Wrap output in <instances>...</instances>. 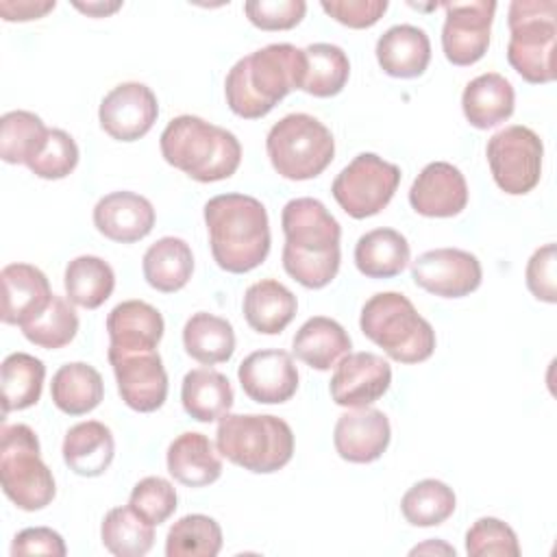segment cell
Returning a JSON list of instances; mask_svg holds the SVG:
<instances>
[{
	"mask_svg": "<svg viewBox=\"0 0 557 557\" xmlns=\"http://www.w3.org/2000/svg\"><path fill=\"white\" fill-rule=\"evenodd\" d=\"M283 268L307 289L326 287L339 272L342 226L318 198H294L283 207Z\"/></svg>",
	"mask_w": 557,
	"mask_h": 557,
	"instance_id": "1",
	"label": "cell"
},
{
	"mask_svg": "<svg viewBox=\"0 0 557 557\" xmlns=\"http://www.w3.org/2000/svg\"><path fill=\"white\" fill-rule=\"evenodd\" d=\"M305 52L292 44H268L242 57L224 78L228 109L244 120L268 115L289 91L300 89Z\"/></svg>",
	"mask_w": 557,
	"mask_h": 557,
	"instance_id": "2",
	"label": "cell"
},
{
	"mask_svg": "<svg viewBox=\"0 0 557 557\" xmlns=\"http://www.w3.org/2000/svg\"><path fill=\"white\" fill-rule=\"evenodd\" d=\"M213 261L231 274L259 268L270 252V220L261 200L248 194H220L205 205Z\"/></svg>",
	"mask_w": 557,
	"mask_h": 557,
	"instance_id": "3",
	"label": "cell"
},
{
	"mask_svg": "<svg viewBox=\"0 0 557 557\" xmlns=\"http://www.w3.org/2000/svg\"><path fill=\"white\" fill-rule=\"evenodd\" d=\"M163 159L198 183L231 178L242 161L239 139L198 115H176L159 137Z\"/></svg>",
	"mask_w": 557,
	"mask_h": 557,
	"instance_id": "4",
	"label": "cell"
},
{
	"mask_svg": "<svg viewBox=\"0 0 557 557\" xmlns=\"http://www.w3.org/2000/svg\"><path fill=\"white\" fill-rule=\"evenodd\" d=\"M215 446L231 463L255 474H272L289 463L294 433L283 418L270 413H224Z\"/></svg>",
	"mask_w": 557,
	"mask_h": 557,
	"instance_id": "5",
	"label": "cell"
},
{
	"mask_svg": "<svg viewBox=\"0 0 557 557\" xmlns=\"http://www.w3.org/2000/svg\"><path fill=\"white\" fill-rule=\"evenodd\" d=\"M361 333L398 363H422L435 350V331L400 292L370 296L359 318Z\"/></svg>",
	"mask_w": 557,
	"mask_h": 557,
	"instance_id": "6",
	"label": "cell"
},
{
	"mask_svg": "<svg viewBox=\"0 0 557 557\" xmlns=\"http://www.w3.org/2000/svg\"><path fill=\"white\" fill-rule=\"evenodd\" d=\"M509 65L533 85L555 81V37L557 2L555 0H513L509 4Z\"/></svg>",
	"mask_w": 557,
	"mask_h": 557,
	"instance_id": "7",
	"label": "cell"
},
{
	"mask_svg": "<svg viewBox=\"0 0 557 557\" xmlns=\"http://www.w3.org/2000/svg\"><path fill=\"white\" fill-rule=\"evenodd\" d=\"M39 453L37 433L28 424H2L0 483L7 498L22 511H39L57 494L52 470Z\"/></svg>",
	"mask_w": 557,
	"mask_h": 557,
	"instance_id": "8",
	"label": "cell"
},
{
	"mask_svg": "<svg viewBox=\"0 0 557 557\" xmlns=\"http://www.w3.org/2000/svg\"><path fill=\"white\" fill-rule=\"evenodd\" d=\"M265 150L272 168L283 178L309 181L331 165L335 139L318 117L289 113L268 131Z\"/></svg>",
	"mask_w": 557,
	"mask_h": 557,
	"instance_id": "9",
	"label": "cell"
},
{
	"mask_svg": "<svg viewBox=\"0 0 557 557\" xmlns=\"http://www.w3.org/2000/svg\"><path fill=\"white\" fill-rule=\"evenodd\" d=\"M400 168L374 152H359L333 181L331 194L355 220L381 213L394 198Z\"/></svg>",
	"mask_w": 557,
	"mask_h": 557,
	"instance_id": "10",
	"label": "cell"
},
{
	"mask_svg": "<svg viewBox=\"0 0 557 557\" xmlns=\"http://www.w3.org/2000/svg\"><path fill=\"white\" fill-rule=\"evenodd\" d=\"M485 157L494 183L509 196L529 194L542 178L544 144L529 126L511 124L494 133L485 146Z\"/></svg>",
	"mask_w": 557,
	"mask_h": 557,
	"instance_id": "11",
	"label": "cell"
},
{
	"mask_svg": "<svg viewBox=\"0 0 557 557\" xmlns=\"http://www.w3.org/2000/svg\"><path fill=\"white\" fill-rule=\"evenodd\" d=\"M115 374L117 392L126 407L150 413L168 398V372L157 350H113L107 352Z\"/></svg>",
	"mask_w": 557,
	"mask_h": 557,
	"instance_id": "12",
	"label": "cell"
},
{
	"mask_svg": "<svg viewBox=\"0 0 557 557\" xmlns=\"http://www.w3.org/2000/svg\"><path fill=\"white\" fill-rule=\"evenodd\" d=\"M442 7L446 11V20L442 26L444 57L459 67L481 61L490 48L496 2H444Z\"/></svg>",
	"mask_w": 557,
	"mask_h": 557,
	"instance_id": "13",
	"label": "cell"
},
{
	"mask_svg": "<svg viewBox=\"0 0 557 557\" xmlns=\"http://www.w3.org/2000/svg\"><path fill=\"white\" fill-rule=\"evenodd\" d=\"M411 278L440 298H463L479 289L483 270L476 255L461 248H433L411 261Z\"/></svg>",
	"mask_w": 557,
	"mask_h": 557,
	"instance_id": "14",
	"label": "cell"
},
{
	"mask_svg": "<svg viewBox=\"0 0 557 557\" xmlns=\"http://www.w3.org/2000/svg\"><path fill=\"white\" fill-rule=\"evenodd\" d=\"M159 115L154 91L137 81L115 85L100 102V128L115 141H137L144 137Z\"/></svg>",
	"mask_w": 557,
	"mask_h": 557,
	"instance_id": "15",
	"label": "cell"
},
{
	"mask_svg": "<svg viewBox=\"0 0 557 557\" xmlns=\"http://www.w3.org/2000/svg\"><path fill=\"white\" fill-rule=\"evenodd\" d=\"M392 385V366L376 352H348L335 366L329 392L339 407H370Z\"/></svg>",
	"mask_w": 557,
	"mask_h": 557,
	"instance_id": "16",
	"label": "cell"
},
{
	"mask_svg": "<svg viewBox=\"0 0 557 557\" xmlns=\"http://www.w3.org/2000/svg\"><path fill=\"white\" fill-rule=\"evenodd\" d=\"M244 394L261 405L287 403L298 389V370L289 352L278 348L255 350L237 368Z\"/></svg>",
	"mask_w": 557,
	"mask_h": 557,
	"instance_id": "17",
	"label": "cell"
},
{
	"mask_svg": "<svg viewBox=\"0 0 557 557\" xmlns=\"http://www.w3.org/2000/svg\"><path fill=\"white\" fill-rule=\"evenodd\" d=\"M409 205L424 218H453L468 205V183L448 161L426 163L409 189Z\"/></svg>",
	"mask_w": 557,
	"mask_h": 557,
	"instance_id": "18",
	"label": "cell"
},
{
	"mask_svg": "<svg viewBox=\"0 0 557 557\" xmlns=\"http://www.w3.org/2000/svg\"><path fill=\"white\" fill-rule=\"evenodd\" d=\"M392 426L387 416L374 407H355L342 413L333 429L337 455L350 463H372L389 446Z\"/></svg>",
	"mask_w": 557,
	"mask_h": 557,
	"instance_id": "19",
	"label": "cell"
},
{
	"mask_svg": "<svg viewBox=\"0 0 557 557\" xmlns=\"http://www.w3.org/2000/svg\"><path fill=\"white\" fill-rule=\"evenodd\" d=\"M157 213L152 202L135 191H111L94 207V226L117 244H135L150 235Z\"/></svg>",
	"mask_w": 557,
	"mask_h": 557,
	"instance_id": "20",
	"label": "cell"
},
{
	"mask_svg": "<svg viewBox=\"0 0 557 557\" xmlns=\"http://www.w3.org/2000/svg\"><path fill=\"white\" fill-rule=\"evenodd\" d=\"M2 278V322L22 326L46 309L52 298L48 276L30 263H9Z\"/></svg>",
	"mask_w": 557,
	"mask_h": 557,
	"instance_id": "21",
	"label": "cell"
},
{
	"mask_svg": "<svg viewBox=\"0 0 557 557\" xmlns=\"http://www.w3.org/2000/svg\"><path fill=\"white\" fill-rule=\"evenodd\" d=\"M163 331V315L144 300H124L107 315L109 348L113 350H157Z\"/></svg>",
	"mask_w": 557,
	"mask_h": 557,
	"instance_id": "22",
	"label": "cell"
},
{
	"mask_svg": "<svg viewBox=\"0 0 557 557\" xmlns=\"http://www.w3.org/2000/svg\"><path fill=\"white\" fill-rule=\"evenodd\" d=\"M170 476L187 487H205L220 479L222 455L213 442L198 431H185L172 440L165 453Z\"/></svg>",
	"mask_w": 557,
	"mask_h": 557,
	"instance_id": "23",
	"label": "cell"
},
{
	"mask_svg": "<svg viewBox=\"0 0 557 557\" xmlns=\"http://www.w3.org/2000/svg\"><path fill=\"white\" fill-rule=\"evenodd\" d=\"M376 61L387 76L416 78L431 63V39L413 24L389 26L376 41Z\"/></svg>",
	"mask_w": 557,
	"mask_h": 557,
	"instance_id": "24",
	"label": "cell"
},
{
	"mask_svg": "<svg viewBox=\"0 0 557 557\" xmlns=\"http://www.w3.org/2000/svg\"><path fill=\"white\" fill-rule=\"evenodd\" d=\"M63 461L78 476H100L115 457V440L107 424L83 420L67 429L63 437Z\"/></svg>",
	"mask_w": 557,
	"mask_h": 557,
	"instance_id": "25",
	"label": "cell"
},
{
	"mask_svg": "<svg viewBox=\"0 0 557 557\" xmlns=\"http://www.w3.org/2000/svg\"><path fill=\"white\" fill-rule=\"evenodd\" d=\"M516 107L511 83L498 72H485L472 78L461 94V109L470 126L487 131L509 120Z\"/></svg>",
	"mask_w": 557,
	"mask_h": 557,
	"instance_id": "26",
	"label": "cell"
},
{
	"mask_svg": "<svg viewBox=\"0 0 557 557\" xmlns=\"http://www.w3.org/2000/svg\"><path fill=\"white\" fill-rule=\"evenodd\" d=\"M352 348L350 335L346 329L326 315L309 318L294 335L292 350L294 355L313 370H331L346 357Z\"/></svg>",
	"mask_w": 557,
	"mask_h": 557,
	"instance_id": "27",
	"label": "cell"
},
{
	"mask_svg": "<svg viewBox=\"0 0 557 557\" xmlns=\"http://www.w3.org/2000/svg\"><path fill=\"white\" fill-rule=\"evenodd\" d=\"M244 318L261 335H278L294 320L298 300L276 278H261L244 294Z\"/></svg>",
	"mask_w": 557,
	"mask_h": 557,
	"instance_id": "28",
	"label": "cell"
},
{
	"mask_svg": "<svg viewBox=\"0 0 557 557\" xmlns=\"http://www.w3.org/2000/svg\"><path fill=\"white\" fill-rule=\"evenodd\" d=\"M146 283L163 294L183 289L194 272V255L185 239L168 235L157 239L141 259Z\"/></svg>",
	"mask_w": 557,
	"mask_h": 557,
	"instance_id": "29",
	"label": "cell"
},
{
	"mask_svg": "<svg viewBox=\"0 0 557 557\" xmlns=\"http://www.w3.org/2000/svg\"><path fill=\"white\" fill-rule=\"evenodd\" d=\"M409 259V242L396 228L368 231L355 244V265L368 278L398 276Z\"/></svg>",
	"mask_w": 557,
	"mask_h": 557,
	"instance_id": "30",
	"label": "cell"
},
{
	"mask_svg": "<svg viewBox=\"0 0 557 557\" xmlns=\"http://www.w3.org/2000/svg\"><path fill=\"white\" fill-rule=\"evenodd\" d=\"M50 396L59 411L67 416H85L100 405L104 396V383L94 366L85 361H72L52 374Z\"/></svg>",
	"mask_w": 557,
	"mask_h": 557,
	"instance_id": "31",
	"label": "cell"
},
{
	"mask_svg": "<svg viewBox=\"0 0 557 557\" xmlns=\"http://www.w3.org/2000/svg\"><path fill=\"white\" fill-rule=\"evenodd\" d=\"M231 381L211 368H194L183 376L181 403L187 416L198 422L220 420L233 407Z\"/></svg>",
	"mask_w": 557,
	"mask_h": 557,
	"instance_id": "32",
	"label": "cell"
},
{
	"mask_svg": "<svg viewBox=\"0 0 557 557\" xmlns=\"http://www.w3.org/2000/svg\"><path fill=\"white\" fill-rule=\"evenodd\" d=\"M185 352L202 366L224 363L235 352V331L226 318L198 311L183 326Z\"/></svg>",
	"mask_w": 557,
	"mask_h": 557,
	"instance_id": "33",
	"label": "cell"
},
{
	"mask_svg": "<svg viewBox=\"0 0 557 557\" xmlns=\"http://www.w3.org/2000/svg\"><path fill=\"white\" fill-rule=\"evenodd\" d=\"M63 285L72 305L83 309H98L113 294L115 274L102 257L81 255L65 265Z\"/></svg>",
	"mask_w": 557,
	"mask_h": 557,
	"instance_id": "34",
	"label": "cell"
},
{
	"mask_svg": "<svg viewBox=\"0 0 557 557\" xmlns=\"http://www.w3.org/2000/svg\"><path fill=\"white\" fill-rule=\"evenodd\" d=\"M46 379V366L41 359L28 352H11L0 368L2 383V413L22 411L39 403Z\"/></svg>",
	"mask_w": 557,
	"mask_h": 557,
	"instance_id": "35",
	"label": "cell"
},
{
	"mask_svg": "<svg viewBox=\"0 0 557 557\" xmlns=\"http://www.w3.org/2000/svg\"><path fill=\"white\" fill-rule=\"evenodd\" d=\"M305 52V74L300 89L315 98L337 96L350 76V61L335 44H309Z\"/></svg>",
	"mask_w": 557,
	"mask_h": 557,
	"instance_id": "36",
	"label": "cell"
},
{
	"mask_svg": "<svg viewBox=\"0 0 557 557\" xmlns=\"http://www.w3.org/2000/svg\"><path fill=\"white\" fill-rule=\"evenodd\" d=\"M50 128L33 111H9L0 120V157L11 165H28L46 146Z\"/></svg>",
	"mask_w": 557,
	"mask_h": 557,
	"instance_id": "37",
	"label": "cell"
},
{
	"mask_svg": "<svg viewBox=\"0 0 557 557\" xmlns=\"http://www.w3.org/2000/svg\"><path fill=\"white\" fill-rule=\"evenodd\" d=\"M100 540L115 557H141L154 544V524L139 518L128 505L113 507L102 518Z\"/></svg>",
	"mask_w": 557,
	"mask_h": 557,
	"instance_id": "38",
	"label": "cell"
},
{
	"mask_svg": "<svg viewBox=\"0 0 557 557\" xmlns=\"http://www.w3.org/2000/svg\"><path fill=\"white\" fill-rule=\"evenodd\" d=\"M222 550V527L205 513L178 518L165 535L168 557H215Z\"/></svg>",
	"mask_w": 557,
	"mask_h": 557,
	"instance_id": "39",
	"label": "cell"
},
{
	"mask_svg": "<svg viewBox=\"0 0 557 557\" xmlns=\"http://www.w3.org/2000/svg\"><path fill=\"white\" fill-rule=\"evenodd\" d=\"M455 507L453 487L440 479H422L400 498V511L413 527H437L453 516Z\"/></svg>",
	"mask_w": 557,
	"mask_h": 557,
	"instance_id": "40",
	"label": "cell"
},
{
	"mask_svg": "<svg viewBox=\"0 0 557 557\" xmlns=\"http://www.w3.org/2000/svg\"><path fill=\"white\" fill-rule=\"evenodd\" d=\"M20 329L30 344L46 350H57L67 346L76 337L78 315L63 296L52 294L46 309L26 324H22Z\"/></svg>",
	"mask_w": 557,
	"mask_h": 557,
	"instance_id": "41",
	"label": "cell"
},
{
	"mask_svg": "<svg viewBox=\"0 0 557 557\" xmlns=\"http://www.w3.org/2000/svg\"><path fill=\"white\" fill-rule=\"evenodd\" d=\"M466 553L470 557H518L520 544L516 531L494 516H483L466 531Z\"/></svg>",
	"mask_w": 557,
	"mask_h": 557,
	"instance_id": "42",
	"label": "cell"
},
{
	"mask_svg": "<svg viewBox=\"0 0 557 557\" xmlns=\"http://www.w3.org/2000/svg\"><path fill=\"white\" fill-rule=\"evenodd\" d=\"M176 490L163 476H146L133 485L128 507L146 522L159 527L176 511Z\"/></svg>",
	"mask_w": 557,
	"mask_h": 557,
	"instance_id": "43",
	"label": "cell"
},
{
	"mask_svg": "<svg viewBox=\"0 0 557 557\" xmlns=\"http://www.w3.org/2000/svg\"><path fill=\"white\" fill-rule=\"evenodd\" d=\"M78 165V146L63 128H50L44 150L26 165L35 176L46 181H59L74 172Z\"/></svg>",
	"mask_w": 557,
	"mask_h": 557,
	"instance_id": "44",
	"label": "cell"
},
{
	"mask_svg": "<svg viewBox=\"0 0 557 557\" xmlns=\"http://www.w3.org/2000/svg\"><path fill=\"white\" fill-rule=\"evenodd\" d=\"M248 22L261 30H289L307 13L305 0H250L244 4Z\"/></svg>",
	"mask_w": 557,
	"mask_h": 557,
	"instance_id": "45",
	"label": "cell"
},
{
	"mask_svg": "<svg viewBox=\"0 0 557 557\" xmlns=\"http://www.w3.org/2000/svg\"><path fill=\"white\" fill-rule=\"evenodd\" d=\"M320 7L348 28H370L387 11V0H322Z\"/></svg>",
	"mask_w": 557,
	"mask_h": 557,
	"instance_id": "46",
	"label": "cell"
},
{
	"mask_svg": "<svg viewBox=\"0 0 557 557\" xmlns=\"http://www.w3.org/2000/svg\"><path fill=\"white\" fill-rule=\"evenodd\" d=\"M555 244H544L542 248H537L531 259L527 261V270H524V278H527V287L529 292L542 300L553 305L557 300V287H555Z\"/></svg>",
	"mask_w": 557,
	"mask_h": 557,
	"instance_id": "47",
	"label": "cell"
},
{
	"mask_svg": "<svg viewBox=\"0 0 557 557\" xmlns=\"http://www.w3.org/2000/svg\"><path fill=\"white\" fill-rule=\"evenodd\" d=\"M67 553L61 533L50 527H28L22 529L11 544V555H50L63 557Z\"/></svg>",
	"mask_w": 557,
	"mask_h": 557,
	"instance_id": "48",
	"label": "cell"
},
{
	"mask_svg": "<svg viewBox=\"0 0 557 557\" xmlns=\"http://www.w3.org/2000/svg\"><path fill=\"white\" fill-rule=\"evenodd\" d=\"M57 7L54 0H2L0 2V15L7 22H28L39 20L46 13H50Z\"/></svg>",
	"mask_w": 557,
	"mask_h": 557,
	"instance_id": "49",
	"label": "cell"
},
{
	"mask_svg": "<svg viewBox=\"0 0 557 557\" xmlns=\"http://www.w3.org/2000/svg\"><path fill=\"white\" fill-rule=\"evenodd\" d=\"M74 7L78 11L91 15V17H107V15L115 13L117 9H122V2H100V0H96V2H87V4L85 2H74Z\"/></svg>",
	"mask_w": 557,
	"mask_h": 557,
	"instance_id": "50",
	"label": "cell"
},
{
	"mask_svg": "<svg viewBox=\"0 0 557 557\" xmlns=\"http://www.w3.org/2000/svg\"><path fill=\"white\" fill-rule=\"evenodd\" d=\"M418 553H442V555H453L455 557V548L453 546H448L446 542H442V540H429V542H424V544H418V546H413L411 548V555H418Z\"/></svg>",
	"mask_w": 557,
	"mask_h": 557,
	"instance_id": "51",
	"label": "cell"
}]
</instances>
